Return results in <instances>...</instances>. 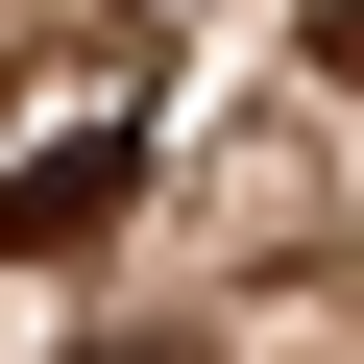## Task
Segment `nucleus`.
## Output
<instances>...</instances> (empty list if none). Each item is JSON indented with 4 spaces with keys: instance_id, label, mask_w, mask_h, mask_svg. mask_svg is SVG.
<instances>
[{
    "instance_id": "f257e3e1",
    "label": "nucleus",
    "mask_w": 364,
    "mask_h": 364,
    "mask_svg": "<svg viewBox=\"0 0 364 364\" xmlns=\"http://www.w3.org/2000/svg\"><path fill=\"white\" fill-rule=\"evenodd\" d=\"M146 146H170V49H146V25L49 49V73H25V122H0V267H73V243L146 195Z\"/></svg>"
},
{
    "instance_id": "f03ea898",
    "label": "nucleus",
    "mask_w": 364,
    "mask_h": 364,
    "mask_svg": "<svg viewBox=\"0 0 364 364\" xmlns=\"http://www.w3.org/2000/svg\"><path fill=\"white\" fill-rule=\"evenodd\" d=\"M316 49H340V73H364V0H316Z\"/></svg>"
},
{
    "instance_id": "7ed1b4c3",
    "label": "nucleus",
    "mask_w": 364,
    "mask_h": 364,
    "mask_svg": "<svg viewBox=\"0 0 364 364\" xmlns=\"http://www.w3.org/2000/svg\"><path fill=\"white\" fill-rule=\"evenodd\" d=\"M97 364H170V340H97Z\"/></svg>"
}]
</instances>
